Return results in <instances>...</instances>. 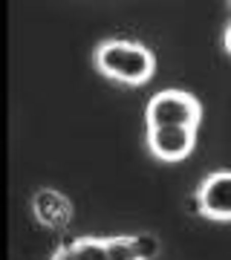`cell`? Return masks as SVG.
Masks as SVG:
<instances>
[{
	"label": "cell",
	"instance_id": "7a4b0ae2",
	"mask_svg": "<svg viewBox=\"0 0 231 260\" xmlns=\"http://www.w3.org/2000/svg\"><path fill=\"white\" fill-rule=\"evenodd\" d=\"M203 107L191 93L182 90H162L148 102L145 119L148 127H194L200 124Z\"/></svg>",
	"mask_w": 231,
	"mask_h": 260
},
{
	"label": "cell",
	"instance_id": "52a82bcc",
	"mask_svg": "<svg viewBox=\"0 0 231 260\" xmlns=\"http://www.w3.org/2000/svg\"><path fill=\"white\" fill-rule=\"evenodd\" d=\"M225 49H228V55H231V26L225 29Z\"/></svg>",
	"mask_w": 231,
	"mask_h": 260
},
{
	"label": "cell",
	"instance_id": "8992f818",
	"mask_svg": "<svg viewBox=\"0 0 231 260\" xmlns=\"http://www.w3.org/2000/svg\"><path fill=\"white\" fill-rule=\"evenodd\" d=\"M52 260H113L110 240H75L58 251Z\"/></svg>",
	"mask_w": 231,
	"mask_h": 260
},
{
	"label": "cell",
	"instance_id": "6da1fadb",
	"mask_svg": "<svg viewBox=\"0 0 231 260\" xmlns=\"http://www.w3.org/2000/svg\"><path fill=\"white\" fill-rule=\"evenodd\" d=\"M95 67L107 78L124 84H145L153 75V52L136 41H107L95 52Z\"/></svg>",
	"mask_w": 231,
	"mask_h": 260
},
{
	"label": "cell",
	"instance_id": "277c9868",
	"mask_svg": "<svg viewBox=\"0 0 231 260\" xmlns=\"http://www.w3.org/2000/svg\"><path fill=\"white\" fill-rule=\"evenodd\" d=\"M194 127H148V145L153 156L165 162H179L194 150Z\"/></svg>",
	"mask_w": 231,
	"mask_h": 260
},
{
	"label": "cell",
	"instance_id": "5b68a950",
	"mask_svg": "<svg viewBox=\"0 0 231 260\" xmlns=\"http://www.w3.org/2000/svg\"><path fill=\"white\" fill-rule=\"evenodd\" d=\"M32 211H35L38 223L46 225V229H64L73 220V205H70V200L64 194L52 191V188L38 191L35 200H32Z\"/></svg>",
	"mask_w": 231,
	"mask_h": 260
},
{
	"label": "cell",
	"instance_id": "3957f363",
	"mask_svg": "<svg viewBox=\"0 0 231 260\" xmlns=\"http://www.w3.org/2000/svg\"><path fill=\"white\" fill-rule=\"evenodd\" d=\"M191 208L211 220H231V171H217L205 177L196 188Z\"/></svg>",
	"mask_w": 231,
	"mask_h": 260
}]
</instances>
